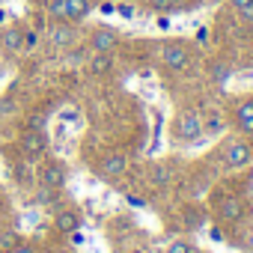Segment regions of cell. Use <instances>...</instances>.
I'll return each mask as SVG.
<instances>
[{"instance_id":"obj_4","label":"cell","mask_w":253,"mask_h":253,"mask_svg":"<svg viewBox=\"0 0 253 253\" xmlns=\"http://www.w3.org/2000/svg\"><path fill=\"white\" fill-rule=\"evenodd\" d=\"M75 27H72V21H54L51 27H48V42L54 45V48H72L75 45Z\"/></svg>"},{"instance_id":"obj_24","label":"cell","mask_w":253,"mask_h":253,"mask_svg":"<svg viewBox=\"0 0 253 253\" xmlns=\"http://www.w3.org/2000/svg\"><path fill=\"white\" fill-rule=\"evenodd\" d=\"M9 253H36V250H33L30 244H21V241H18V244H15V247H12Z\"/></svg>"},{"instance_id":"obj_7","label":"cell","mask_w":253,"mask_h":253,"mask_svg":"<svg viewBox=\"0 0 253 253\" xmlns=\"http://www.w3.org/2000/svg\"><path fill=\"white\" fill-rule=\"evenodd\" d=\"M39 182H42V188L60 191V188L66 185V170H63V164H60V161H48V164H42Z\"/></svg>"},{"instance_id":"obj_13","label":"cell","mask_w":253,"mask_h":253,"mask_svg":"<svg viewBox=\"0 0 253 253\" xmlns=\"http://www.w3.org/2000/svg\"><path fill=\"white\" fill-rule=\"evenodd\" d=\"M92 12V3L89 0H66V21H84L86 15Z\"/></svg>"},{"instance_id":"obj_27","label":"cell","mask_w":253,"mask_h":253,"mask_svg":"<svg viewBox=\"0 0 253 253\" xmlns=\"http://www.w3.org/2000/svg\"><path fill=\"white\" fill-rule=\"evenodd\" d=\"M211 238H214V241H223V232H220V229L214 226V229H211Z\"/></svg>"},{"instance_id":"obj_25","label":"cell","mask_w":253,"mask_h":253,"mask_svg":"<svg viewBox=\"0 0 253 253\" xmlns=\"http://www.w3.org/2000/svg\"><path fill=\"white\" fill-rule=\"evenodd\" d=\"M241 18H244V21H250V24H253V6H247V9H241Z\"/></svg>"},{"instance_id":"obj_8","label":"cell","mask_w":253,"mask_h":253,"mask_svg":"<svg viewBox=\"0 0 253 253\" xmlns=\"http://www.w3.org/2000/svg\"><path fill=\"white\" fill-rule=\"evenodd\" d=\"M0 51H6V54L24 51V27L12 24V27H6V30H0Z\"/></svg>"},{"instance_id":"obj_28","label":"cell","mask_w":253,"mask_h":253,"mask_svg":"<svg viewBox=\"0 0 253 253\" xmlns=\"http://www.w3.org/2000/svg\"><path fill=\"white\" fill-rule=\"evenodd\" d=\"M3 21H6V12H3V9H0V24H3Z\"/></svg>"},{"instance_id":"obj_23","label":"cell","mask_w":253,"mask_h":253,"mask_svg":"<svg viewBox=\"0 0 253 253\" xmlns=\"http://www.w3.org/2000/svg\"><path fill=\"white\" fill-rule=\"evenodd\" d=\"M229 6L241 12V9H247V6H253V0H229Z\"/></svg>"},{"instance_id":"obj_16","label":"cell","mask_w":253,"mask_h":253,"mask_svg":"<svg viewBox=\"0 0 253 253\" xmlns=\"http://www.w3.org/2000/svg\"><path fill=\"white\" fill-rule=\"evenodd\" d=\"M167 253H194V247H191L185 238H179V241H170V244H167Z\"/></svg>"},{"instance_id":"obj_15","label":"cell","mask_w":253,"mask_h":253,"mask_svg":"<svg viewBox=\"0 0 253 253\" xmlns=\"http://www.w3.org/2000/svg\"><path fill=\"white\" fill-rule=\"evenodd\" d=\"M48 15L54 21H66V0H48Z\"/></svg>"},{"instance_id":"obj_18","label":"cell","mask_w":253,"mask_h":253,"mask_svg":"<svg viewBox=\"0 0 253 253\" xmlns=\"http://www.w3.org/2000/svg\"><path fill=\"white\" fill-rule=\"evenodd\" d=\"M149 6L155 12H173L176 9V0H149Z\"/></svg>"},{"instance_id":"obj_11","label":"cell","mask_w":253,"mask_h":253,"mask_svg":"<svg viewBox=\"0 0 253 253\" xmlns=\"http://www.w3.org/2000/svg\"><path fill=\"white\" fill-rule=\"evenodd\" d=\"M125 167H128V161H125L119 152H110V155H104L101 158V176H110V179H116V176H122L125 173Z\"/></svg>"},{"instance_id":"obj_26","label":"cell","mask_w":253,"mask_h":253,"mask_svg":"<svg viewBox=\"0 0 253 253\" xmlns=\"http://www.w3.org/2000/svg\"><path fill=\"white\" fill-rule=\"evenodd\" d=\"M158 27H161V30H170V18H167V15H161V18H158Z\"/></svg>"},{"instance_id":"obj_19","label":"cell","mask_w":253,"mask_h":253,"mask_svg":"<svg viewBox=\"0 0 253 253\" xmlns=\"http://www.w3.org/2000/svg\"><path fill=\"white\" fill-rule=\"evenodd\" d=\"M152 182H155V185H167V182H170L167 167H152Z\"/></svg>"},{"instance_id":"obj_1","label":"cell","mask_w":253,"mask_h":253,"mask_svg":"<svg viewBox=\"0 0 253 253\" xmlns=\"http://www.w3.org/2000/svg\"><path fill=\"white\" fill-rule=\"evenodd\" d=\"M203 134H206V125H203V119H200L197 110H182L173 119V137L179 143H197Z\"/></svg>"},{"instance_id":"obj_17","label":"cell","mask_w":253,"mask_h":253,"mask_svg":"<svg viewBox=\"0 0 253 253\" xmlns=\"http://www.w3.org/2000/svg\"><path fill=\"white\" fill-rule=\"evenodd\" d=\"M15 244H18V235L15 232H3V235H0V250H3V253H9Z\"/></svg>"},{"instance_id":"obj_3","label":"cell","mask_w":253,"mask_h":253,"mask_svg":"<svg viewBox=\"0 0 253 253\" xmlns=\"http://www.w3.org/2000/svg\"><path fill=\"white\" fill-rule=\"evenodd\" d=\"M161 63H164L167 69H173V72H182V69H188V63H191V51H188L182 42H167V45L161 48Z\"/></svg>"},{"instance_id":"obj_10","label":"cell","mask_w":253,"mask_h":253,"mask_svg":"<svg viewBox=\"0 0 253 253\" xmlns=\"http://www.w3.org/2000/svg\"><path fill=\"white\" fill-rule=\"evenodd\" d=\"M241 214H244V203H241L238 197H223V200L217 203V217H220V220L232 223V220H238Z\"/></svg>"},{"instance_id":"obj_14","label":"cell","mask_w":253,"mask_h":253,"mask_svg":"<svg viewBox=\"0 0 253 253\" xmlns=\"http://www.w3.org/2000/svg\"><path fill=\"white\" fill-rule=\"evenodd\" d=\"M110 69H113L110 54H92V57H89V72H92V75H107Z\"/></svg>"},{"instance_id":"obj_20","label":"cell","mask_w":253,"mask_h":253,"mask_svg":"<svg viewBox=\"0 0 253 253\" xmlns=\"http://www.w3.org/2000/svg\"><path fill=\"white\" fill-rule=\"evenodd\" d=\"M36 42H39V36H36L33 30H24V48H27V51H33V48H36Z\"/></svg>"},{"instance_id":"obj_22","label":"cell","mask_w":253,"mask_h":253,"mask_svg":"<svg viewBox=\"0 0 253 253\" xmlns=\"http://www.w3.org/2000/svg\"><path fill=\"white\" fill-rule=\"evenodd\" d=\"M42 125H45V116H42V113H33V116H30V128L42 131Z\"/></svg>"},{"instance_id":"obj_6","label":"cell","mask_w":253,"mask_h":253,"mask_svg":"<svg viewBox=\"0 0 253 253\" xmlns=\"http://www.w3.org/2000/svg\"><path fill=\"white\" fill-rule=\"evenodd\" d=\"M232 119H235V128L241 131V134H253V95H247V98H241L238 104H235V110H232Z\"/></svg>"},{"instance_id":"obj_29","label":"cell","mask_w":253,"mask_h":253,"mask_svg":"<svg viewBox=\"0 0 253 253\" xmlns=\"http://www.w3.org/2000/svg\"><path fill=\"white\" fill-rule=\"evenodd\" d=\"M250 250H253V235H250Z\"/></svg>"},{"instance_id":"obj_9","label":"cell","mask_w":253,"mask_h":253,"mask_svg":"<svg viewBox=\"0 0 253 253\" xmlns=\"http://www.w3.org/2000/svg\"><path fill=\"white\" fill-rule=\"evenodd\" d=\"M45 146H48V140H45V131H27L24 137H21V152L27 155V158H39V155H45Z\"/></svg>"},{"instance_id":"obj_21","label":"cell","mask_w":253,"mask_h":253,"mask_svg":"<svg viewBox=\"0 0 253 253\" xmlns=\"http://www.w3.org/2000/svg\"><path fill=\"white\" fill-rule=\"evenodd\" d=\"M116 12H119L122 18H128V21L134 18V6H131V3H119V6H116Z\"/></svg>"},{"instance_id":"obj_5","label":"cell","mask_w":253,"mask_h":253,"mask_svg":"<svg viewBox=\"0 0 253 253\" xmlns=\"http://www.w3.org/2000/svg\"><path fill=\"white\" fill-rule=\"evenodd\" d=\"M116 45H119V33L110 30V27H95L92 36H89V48H92V54H110Z\"/></svg>"},{"instance_id":"obj_12","label":"cell","mask_w":253,"mask_h":253,"mask_svg":"<svg viewBox=\"0 0 253 253\" xmlns=\"http://www.w3.org/2000/svg\"><path fill=\"white\" fill-rule=\"evenodd\" d=\"M54 226H57L63 235H72V232H78V229H81V217H78V211L63 209V211L54 217Z\"/></svg>"},{"instance_id":"obj_2","label":"cell","mask_w":253,"mask_h":253,"mask_svg":"<svg viewBox=\"0 0 253 253\" xmlns=\"http://www.w3.org/2000/svg\"><path fill=\"white\" fill-rule=\"evenodd\" d=\"M223 164L226 167H232V170H244V167H250V161H253V146L247 143V140H241V137H232V140H226L223 143Z\"/></svg>"}]
</instances>
